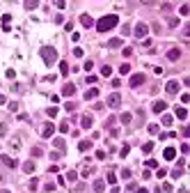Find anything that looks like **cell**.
<instances>
[{
    "mask_svg": "<svg viewBox=\"0 0 190 193\" xmlns=\"http://www.w3.org/2000/svg\"><path fill=\"white\" fill-rule=\"evenodd\" d=\"M117 23H119L117 14H105V16H101V19L96 21V30L108 32V30H112V28H117Z\"/></svg>",
    "mask_w": 190,
    "mask_h": 193,
    "instance_id": "obj_1",
    "label": "cell"
},
{
    "mask_svg": "<svg viewBox=\"0 0 190 193\" xmlns=\"http://www.w3.org/2000/svg\"><path fill=\"white\" fill-rule=\"evenodd\" d=\"M39 55H41L44 64H53L57 60V51H55L53 46H41V48H39Z\"/></svg>",
    "mask_w": 190,
    "mask_h": 193,
    "instance_id": "obj_2",
    "label": "cell"
},
{
    "mask_svg": "<svg viewBox=\"0 0 190 193\" xmlns=\"http://www.w3.org/2000/svg\"><path fill=\"white\" fill-rule=\"evenodd\" d=\"M108 106H110V108H119V106H122V96H119V92H112V94L108 96Z\"/></svg>",
    "mask_w": 190,
    "mask_h": 193,
    "instance_id": "obj_3",
    "label": "cell"
},
{
    "mask_svg": "<svg viewBox=\"0 0 190 193\" xmlns=\"http://www.w3.org/2000/svg\"><path fill=\"white\" fill-rule=\"evenodd\" d=\"M147 32H149V26H147V23H137L135 30H133V34H135V37H147Z\"/></svg>",
    "mask_w": 190,
    "mask_h": 193,
    "instance_id": "obj_4",
    "label": "cell"
},
{
    "mask_svg": "<svg viewBox=\"0 0 190 193\" xmlns=\"http://www.w3.org/2000/svg\"><path fill=\"white\" fill-rule=\"evenodd\" d=\"M144 83V74H133L131 76V88H140Z\"/></svg>",
    "mask_w": 190,
    "mask_h": 193,
    "instance_id": "obj_5",
    "label": "cell"
},
{
    "mask_svg": "<svg viewBox=\"0 0 190 193\" xmlns=\"http://www.w3.org/2000/svg\"><path fill=\"white\" fill-rule=\"evenodd\" d=\"M179 58H181V48H169V51H167V60H169V62H176Z\"/></svg>",
    "mask_w": 190,
    "mask_h": 193,
    "instance_id": "obj_6",
    "label": "cell"
},
{
    "mask_svg": "<svg viewBox=\"0 0 190 193\" xmlns=\"http://www.w3.org/2000/svg\"><path fill=\"white\" fill-rule=\"evenodd\" d=\"M165 90H167L169 94H176V92H179V81H167Z\"/></svg>",
    "mask_w": 190,
    "mask_h": 193,
    "instance_id": "obj_7",
    "label": "cell"
},
{
    "mask_svg": "<svg viewBox=\"0 0 190 193\" xmlns=\"http://www.w3.org/2000/svg\"><path fill=\"white\" fill-rule=\"evenodd\" d=\"M53 131H55V124H51V122H48V124H44V129H41V136H44V138H51V136H53Z\"/></svg>",
    "mask_w": 190,
    "mask_h": 193,
    "instance_id": "obj_8",
    "label": "cell"
},
{
    "mask_svg": "<svg viewBox=\"0 0 190 193\" xmlns=\"http://www.w3.org/2000/svg\"><path fill=\"white\" fill-rule=\"evenodd\" d=\"M151 108H154V113H165L167 110V101H156Z\"/></svg>",
    "mask_w": 190,
    "mask_h": 193,
    "instance_id": "obj_9",
    "label": "cell"
},
{
    "mask_svg": "<svg viewBox=\"0 0 190 193\" xmlns=\"http://www.w3.org/2000/svg\"><path fill=\"white\" fill-rule=\"evenodd\" d=\"M62 94H64V96H71V94H76V85H73V83H66V85L62 88Z\"/></svg>",
    "mask_w": 190,
    "mask_h": 193,
    "instance_id": "obj_10",
    "label": "cell"
},
{
    "mask_svg": "<svg viewBox=\"0 0 190 193\" xmlns=\"http://www.w3.org/2000/svg\"><path fill=\"white\" fill-rule=\"evenodd\" d=\"M163 156H165L167 161H174L176 159V150H174V147H167V150L163 152Z\"/></svg>",
    "mask_w": 190,
    "mask_h": 193,
    "instance_id": "obj_11",
    "label": "cell"
},
{
    "mask_svg": "<svg viewBox=\"0 0 190 193\" xmlns=\"http://www.w3.org/2000/svg\"><path fill=\"white\" fill-rule=\"evenodd\" d=\"M80 23H83L85 28H92V26H94V21H92L90 14H83V16H80Z\"/></svg>",
    "mask_w": 190,
    "mask_h": 193,
    "instance_id": "obj_12",
    "label": "cell"
},
{
    "mask_svg": "<svg viewBox=\"0 0 190 193\" xmlns=\"http://www.w3.org/2000/svg\"><path fill=\"white\" fill-rule=\"evenodd\" d=\"M174 117H179V120H186V117H188V110H186L183 106H179V108L174 110Z\"/></svg>",
    "mask_w": 190,
    "mask_h": 193,
    "instance_id": "obj_13",
    "label": "cell"
},
{
    "mask_svg": "<svg viewBox=\"0 0 190 193\" xmlns=\"http://www.w3.org/2000/svg\"><path fill=\"white\" fill-rule=\"evenodd\" d=\"M80 124H83V129H92V115H83Z\"/></svg>",
    "mask_w": 190,
    "mask_h": 193,
    "instance_id": "obj_14",
    "label": "cell"
},
{
    "mask_svg": "<svg viewBox=\"0 0 190 193\" xmlns=\"http://www.w3.org/2000/svg\"><path fill=\"white\" fill-rule=\"evenodd\" d=\"M90 147H92V140H80V143H78V150H80V152H87Z\"/></svg>",
    "mask_w": 190,
    "mask_h": 193,
    "instance_id": "obj_15",
    "label": "cell"
},
{
    "mask_svg": "<svg viewBox=\"0 0 190 193\" xmlns=\"http://www.w3.org/2000/svg\"><path fill=\"white\" fill-rule=\"evenodd\" d=\"M53 145H55V150H57V152H62V154H64V140H62V138H55V140H53Z\"/></svg>",
    "mask_w": 190,
    "mask_h": 193,
    "instance_id": "obj_16",
    "label": "cell"
},
{
    "mask_svg": "<svg viewBox=\"0 0 190 193\" xmlns=\"http://www.w3.org/2000/svg\"><path fill=\"white\" fill-rule=\"evenodd\" d=\"M103 189H105V182H103V179H96V182H94V191L96 193H103Z\"/></svg>",
    "mask_w": 190,
    "mask_h": 193,
    "instance_id": "obj_17",
    "label": "cell"
},
{
    "mask_svg": "<svg viewBox=\"0 0 190 193\" xmlns=\"http://www.w3.org/2000/svg\"><path fill=\"white\" fill-rule=\"evenodd\" d=\"M2 163H5L7 168H16V161L12 159V156H2Z\"/></svg>",
    "mask_w": 190,
    "mask_h": 193,
    "instance_id": "obj_18",
    "label": "cell"
},
{
    "mask_svg": "<svg viewBox=\"0 0 190 193\" xmlns=\"http://www.w3.org/2000/svg\"><path fill=\"white\" fill-rule=\"evenodd\" d=\"M108 46H110V48H119V46H122V39H119V37H115V39H110V41H108Z\"/></svg>",
    "mask_w": 190,
    "mask_h": 193,
    "instance_id": "obj_19",
    "label": "cell"
},
{
    "mask_svg": "<svg viewBox=\"0 0 190 193\" xmlns=\"http://www.w3.org/2000/svg\"><path fill=\"white\" fill-rule=\"evenodd\" d=\"M96 96H98V90H96V88H92V90L85 92V99H96Z\"/></svg>",
    "mask_w": 190,
    "mask_h": 193,
    "instance_id": "obj_20",
    "label": "cell"
},
{
    "mask_svg": "<svg viewBox=\"0 0 190 193\" xmlns=\"http://www.w3.org/2000/svg\"><path fill=\"white\" fill-rule=\"evenodd\" d=\"M23 170L25 172H34V161H25L23 163Z\"/></svg>",
    "mask_w": 190,
    "mask_h": 193,
    "instance_id": "obj_21",
    "label": "cell"
},
{
    "mask_svg": "<svg viewBox=\"0 0 190 193\" xmlns=\"http://www.w3.org/2000/svg\"><path fill=\"white\" fill-rule=\"evenodd\" d=\"M80 175H83V177H90V175H94V168H92V165H85Z\"/></svg>",
    "mask_w": 190,
    "mask_h": 193,
    "instance_id": "obj_22",
    "label": "cell"
},
{
    "mask_svg": "<svg viewBox=\"0 0 190 193\" xmlns=\"http://www.w3.org/2000/svg\"><path fill=\"white\" fill-rule=\"evenodd\" d=\"M119 120H122V124H131V120H133V115H131V113H124V115H122Z\"/></svg>",
    "mask_w": 190,
    "mask_h": 193,
    "instance_id": "obj_23",
    "label": "cell"
},
{
    "mask_svg": "<svg viewBox=\"0 0 190 193\" xmlns=\"http://www.w3.org/2000/svg\"><path fill=\"white\" fill-rule=\"evenodd\" d=\"M9 147H12V150H18V147H21V140H18V138H12V140H9Z\"/></svg>",
    "mask_w": 190,
    "mask_h": 193,
    "instance_id": "obj_24",
    "label": "cell"
},
{
    "mask_svg": "<svg viewBox=\"0 0 190 193\" xmlns=\"http://www.w3.org/2000/svg\"><path fill=\"white\" fill-rule=\"evenodd\" d=\"M101 74H103V76H110V74H112V67L103 64V67H101Z\"/></svg>",
    "mask_w": 190,
    "mask_h": 193,
    "instance_id": "obj_25",
    "label": "cell"
},
{
    "mask_svg": "<svg viewBox=\"0 0 190 193\" xmlns=\"http://www.w3.org/2000/svg\"><path fill=\"white\" fill-rule=\"evenodd\" d=\"M151 150H154V143H144V145H142V152H144V154H149Z\"/></svg>",
    "mask_w": 190,
    "mask_h": 193,
    "instance_id": "obj_26",
    "label": "cell"
},
{
    "mask_svg": "<svg viewBox=\"0 0 190 193\" xmlns=\"http://www.w3.org/2000/svg\"><path fill=\"white\" fill-rule=\"evenodd\" d=\"M181 175H183V168H174V170H172V177H174V179H179Z\"/></svg>",
    "mask_w": 190,
    "mask_h": 193,
    "instance_id": "obj_27",
    "label": "cell"
},
{
    "mask_svg": "<svg viewBox=\"0 0 190 193\" xmlns=\"http://www.w3.org/2000/svg\"><path fill=\"white\" fill-rule=\"evenodd\" d=\"M34 7H39L37 0H28V2H25V9H34Z\"/></svg>",
    "mask_w": 190,
    "mask_h": 193,
    "instance_id": "obj_28",
    "label": "cell"
},
{
    "mask_svg": "<svg viewBox=\"0 0 190 193\" xmlns=\"http://www.w3.org/2000/svg\"><path fill=\"white\" fill-rule=\"evenodd\" d=\"M76 177H78V172H76V170H71V172H66V179H69V182H76Z\"/></svg>",
    "mask_w": 190,
    "mask_h": 193,
    "instance_id": "obj_29",
    "label": "cell"
},
{
    "mask_svg": "<svg viewBox=\"0 0 190 193\" xmlns=\"http://www.w3.org/2000/svg\"><path fill=\"white\" fill-rule=\"evenodd\" d=\"M105 182H108V184H115V182H117V175H112V172H108V177H105Z\"/></svg>",
    "mask_w": 190,
    "mask_h": 193,
    "instance_id": "obj_30",
    "label": "cell"
},
{
    "mask_svg": "<svg viewBox=\"0 0 190 193\" xmlns=\"http://www.w3.org/2000/svg\"><path fill=\"white\" fill-rule=\"evenodd\" d=\"M179 12H181V16H188V14H190V7H188V5H181V9H179Z\"/></svg>",
    "mask_w": 190,
    "mask_h": 193,
    "instance_id": "obj_31",
    "label": "cell"
},
{
    "mask_svg": "<svg viewBox=\"0 0 190 193\" xmlns=\"http://www.w3.org/2000/svg\"><path fill=\"white\" fill-rule=\"evenodd\" d=\"M46 115H48V117H55V115H57V108H55V106H53V108H48V110H46Z\"/></svg>",
    "mask_w": 190,
    "mask_h": 193,
    "instance_id": "obj_32",
    "label": "cell"
},
{
    "mask_svg": "<svg viewBox=\"0 0 190 193\" xmlns=\"http://www.w3.org/2000/svg\"><path fill=\"white\" fill-rule=\"evenodd\" d=\"M172 122H174V120H172V115H165V117H163V124H165V127H169Z\"/></svg>",
    "mask_w": 190,
    "mask_h": 193,
    "instance_id": "obj_33",
    "label": "cell"
},
{
    "mask_svg": "<svg viewBox=\"0 0 190 193\" xmlns=\"http://www.w3.org/2000/svg\"><path fill=\"white\" fill-rule=\"evenodd\" d=\"M160 138H163V140H167V138H176V133H174V131H167V133H163Z\"/></svg>",
    "mask_w": 190,
    "mask_h": 193,
    "instance_id": "obj_34",
    "label": "cell"
},
{
    "mask_svg": "<svg viewBox=\"0 0 190 193\" xmlns=\"http://www.w3.org/2000/svg\"><path fill=\"white\" fill-rule=\"evenodd\" d=\"M32 156H44V152H41V147H32Z\"/></svg>",
    "mask_w": 190,
    "mask_h": 193,
    "instance_id": "obj_35",
    "label": "cell"
},
{
    "mask_svg": "<svg viewBox=\"0 0 190 193\" xmlns=\"http://www.w3.org/2000/svg\"><path fill=\"white\" fill-rule=\"evenodd\" d=\"M119 71H122V74H131V64H122Z\"/></svg>",
    "mask_w": 190,
    "mask_h": 193,
    "instance_id": "obj_36",
    "label": "cell"
},
{
    "mask_svg": "<svg viewBox=\"0 0 190 193\" xmlns=\"http://www.w3.org/2000/svg\"><path fill=\"white\" fill-rule=\"evenodd\" d=\"M60 71H62V76H66V74H69V67H66V62L60 64Z\"/></svg>",
    "mask_w": 190,
    "mask_h": 193,
    "instance_id": "obj_37",
    "label": "cell"
},
{
    "mask_svg": "<svg viewBox=\"0 0 190 193\" xmlns=\"http://www.w3.org/2000/svg\"><path fill=\"white\" fill-rule=\"evenodd\" d=\"M149 133L156 136V133H158V124H149Z\"/></svg>",
    "mask_w": 190,
    "mask_h": 193,
    "instance_id": "obj_38",
    "label": "cell"
},
{
    "mask_svg": "<svg viewBox=\"0 0 190 193\" xmlns=\"http://www.w3.org/2000/svg\"><path fill=\"white\" fill-rule=\"evenodd\" d=\"M122 177H124V179H131V170H128V168L122 170Z\"/></svg>",
    "mask_w": 190,
    "mask_h": 193,
    "instance_id": "obj_39",
    "label": "cell"
},
{
    "mask_svg": "<svg viewBox=\"0 0 190 193\" xmlns=\"http://www.w3.org/2000/svg\"><path fill=\"white\" fill-rule=\"evenodd\" d=\"M66 110H76V101H66Z\"/></svg>",
    "mask_w": 190,
    "mask_h": 193,
    "instance_id": "obj_40",
    "label": "cell"
},
{
    "mask_svg": "<svg viewBox=\"0 0 190 193\" xmlns=\"http://www.w3.org/2000/svg\"><path fill=\"white\" fill-rule=\"evenodd\" d=\"M96 159L103 161V159H105V152H103V150H98V152H96Z\"/></svg>",
    "mask_w": 190,
    "mask_h": 193,
    "instance_id": "obj_41",
    "label": "cell"
},
{
    "mask_svg": "<svg viewBox=\"0 0 190 193\" xmlns=\"http://www.w3.org/2000/svg\"><path fill=\"white\" fill-rule=\"evenodd\" d=\"M147 168H158V163H156L154 159H149V161H147Z\"/></svg>",
    "mask_w": 190,
    "mask_h": 193,
    "instance_id": "obj_42",
    "label": "cell"
},
{
    "mask_svg": "<svg viewBox=\"0 0 190 193\" xmlns=\"http://www.w3.org/2000/svg\"><path fill=\"white\" fill-rule=\"evenodd\" d=\"M181 152H183V154H188V152H190V145H188V143H183V145H181Z\"/></svg>",
    "mask_w": 190,
    "mask_h": 193,
    "instance_id": "obj_43",
    "label": "cell"
},
{
    "mask_svg": "<svg viewBox=\"0 0 190 193\" xmlns=\"http://www.w3.org/2000/svg\"><path fill=\"white\" fill-rule=\"evenodd\" d=\"M5 133H7V124H2V122H0V138H2Z\"/></svg>",
    "mask_w": 190,
    "mask_h": 193,
    "instance_id": "obj_44",
    "label": "cell"
},
{
    "mask_svg": "<svg viewBox=\"0 0 190 193\" xmlns=\"http://www.w3.org/2000/svg\"><path fill=\"white\" fill-rule=\"evenodd\" d=\"M73 55L76 58H83V48H73Z\"/></svg>",
    "mask_w": 190,
    "mask_h": 193,
    "instance_id": "obj_45",
    "label": "cell"
},
{
    "mask_svg": "<svg viewBox=\"0 0 190 193\" xmlns=\"http://www.w3.org/2000/svg\"><path fill=\"white\" fill-rule=\"evenodd\" d=\"M60 131H62V133H66V131H69V124H66V122H62V124H60Z\"/></svg>",
    "mask_w": 190,
    "mask_h": 193,
    "instance_id": "obj_46",
    "label": "cell"
},
{
    "mask_svg": "<svg viewBox=\"0 0 190 193\" xmlns=\"http://www.w3.org/2000/svg\"><path fill=\"white\" fill-rule=\"evenodd\" d=\"M163 191H167V193H172V184H167V182H165V184H163Z\"/></svg>",
    "mask_w": 190,
    "mask_h": 193,
    "instance_id": "obj_47",
    "label": "cell"
},
{
    "mask_svg": "<svg viewBox=\"0 0 190 193\" xmlns=\"http://www.w3.org/2000/svg\"><path fill=\"white\" fill-rule=\"evenodd\" d=\"M96 81H98V78H96V76H87V83H90V85H94Z\"/></svg>",
    "mask_w": 190,
    "mask_h": 193,
    "instance_id": "obj_48",
    "label": "cell"
},
{
    "mask_svg": "<svg viewBox=\"0 0 190 193\" xmlns=\"http://www.w3.org/2000/svg\"><path fill=\"white\" fill-rule=\"evenodd\" d=\"M37 184H39V182H37V179H32V182H30V191H37Z\"/></svg>",
    "mask_w": 190,
    "mask_h": 193,
    "instance_id": "obj_49",
    "label": "cell"
},
{
    "mask_svg": "<svg viewBox=\"0 0 190 193\" xmlns=\"http://www.w3.org/2000/svg\"><path fill=\"white\" fill-rule=\"evenodd\" d=\"M122 34H131V26H124L122 28Z\"/></svg>",
    "mask_w": 190,
    "mask_h": 193,
    "instance_id": "obj_50",
    "label": "cell"
},
{
    "mask_svg": "<svg viewBox=\"0 0 190 193\" xmlns=\"http://www.w3.org/2000/svg\"><path fill=\"white\" fill-rule=\"evenodd\" d=\"M2 103H7V96L5 94H0V106H2Z\"/></svg>",
    "mask_w": 190,
    "mask_h": 193,
    "instance_id": "obj_51",
    "label": "cell"
},
{
    "mask_svg": "<svg viewBox=\"0 0 190 193\" xmlns=\"http://www.w3.org/2000/svg\"><path fill=\"white\" fill-rule=\"evenodd\" d=\"M137 193H149V191L147 189H137Z\"/></svg>",
    "mask_w": 190,
    "mask_h": 193,
    "instance_id": "obj_52",
    "label": "cell"
},
{
    "mask_svg": "<svg viewBox=\"0 0 190 193\" xmlns=\"http://www.w3.org/2000/svg\"><path fill=\"white\" fill-rule=\"evenodd\" d=\"M0 193H12V191H7V189H2V191H0Z\"/></svg>",
    "mask_w": 190,
    "mask_h": 193,
    "instance_id": "obj_53",
    "label": "cell"
}]
</instances>
